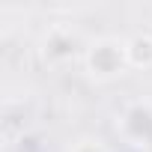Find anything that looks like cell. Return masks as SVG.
Wrapping results in <instances>:
<instances>
[{
  "label": "cell",
  "mask_w": 152,
  "mask_h": 152,
  "mask_svg": "<svg viewBox=\"0 0 152 152\" xmlns=\"http://www.w3.org/2000/svg\"><path fill=\"white\" fill-rule=\"evenodd\" d=\"M87 66L96 78H113L119 75L125 66H128V57H125V42L119 39H99L90 45L87 51Z\"/></svg>",
  "instance_id": "cell-1"
},
{
  "label": "cell",
  "mask_w": 152,
  "mask_h": 152,
  "mask_svg": "<svg viewBox=\"0 0 152 152\" xmlns=\"http://www.w3.org/2000/svg\"><path fill=\"white\" fill-rule=\"evenodd\" d=\"M122 134L137 146L152 143V104H146V102L131 104L122 116Z\"/></svg>",
  "instance_id": "cell-2"
},
{
  "label": "cell",
  "mask_w": 152,
  "mask_h": 152,
  "mask_svg": "<svg viewBox=\"0 0 152 152\" xmlns=\"http://www.w3.org/2000/svg\"><path fill=\"white\" fill-rule=\"evenodd\" d=\"M128 66L134 69H152V36H134L125 42Z\"/></svg>",
  "instance_id": "cell-3"
},
{
  "label": "cell",
  "mask_w": 152,
  "mask_h": 152,
  "mask_svg": "<svg viewBox=\"0 0 152 152\" xmlns=\"http://www.w3.org/2000/svg\"><path fill=\"white\" fill-rule=\"evenodd\" d=\"M69 54H75V39L66 36L63 30H54V33L45 39V57L57 60V57H69Z\"/></svg>",
  "instance_id": "cell-4"
}]
</instances>
